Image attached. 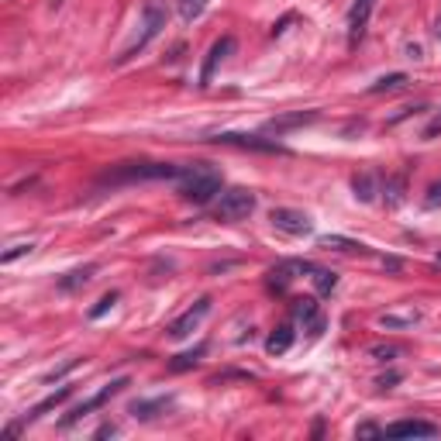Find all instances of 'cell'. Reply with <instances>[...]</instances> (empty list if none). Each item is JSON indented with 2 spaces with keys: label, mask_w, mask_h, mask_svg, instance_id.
Listing matches in <instances>:
<instances>
[{
  "label": "cell",
  "mask_w": 441,
  "mask_h": 441,
  "mask_svg": "<svg viewBox=\"0 0 441 441\" xmlns=\"http://www.w3.org/2000/svg\"><path fill=\"white\" fill-rule=\"evenodd\" d=\"M183 165L172 162H121L100 176V186H121V183H149V179H179Z\"/></svg>",
  "instance_id": "6da1fadb"
},
{
  "label": "cell",
  "mask_w": 441,
  "mask_h": 441,
  "mask_svg": "<svg viewBox=\"0 0 441 441\" xmlns=\"http://www.w3.org/2000/svg\"><path fill=\"white\" fill-rule=\"evenodd\" d=\"M221 194V172L210 165H183L179 176V197L190 203H210Z\"/></svg>",
  "instance_id": "7a4b0ae2"
},
{
  "label": "cell",
  "mask_w": 441,
  "mask_h": 441,
  "mask_svg": "<svg viewBox=\"0 0 441 441\" xmlns=\"http://www.w3.org/2000/svg\"><path fill=\"white\" fill-rule=\"evenodd\" d=\"M162 28H165V11H162L156 0H149V4H145V11H142V35L135 39V45H131V48H124V52H121L118 62H128V59H135V55H138V52H142V48L149 45V41L159 39Z\"/></svg>",
  "instance_id": "3957f363"
},
{
  "label": "cell",
  "mask_w": 441,
  "mask_h": 441,
  "mask_svg": "<svg viewBox=\"0 0 441 441\" xmlns=\"http://www.w3.org/2000/svg\"><path fill=\"white\" fill-rule=\"evenodd\" d=\"M252 210H255V194H252V190H241V186L224 190L221 201L214 203V217H217V221H228V224L245 221Z\"/></svg>",
  "instance_id": "277c9868"
},
{
  "label": "cell",
  "mask_w": 441,
  "mask_h": 441,
  "mask_svg": "<svg viewBox=\"0 0 441 441\" xmlns=\"http://www.w3.org/2000/svg\"><path fill=\"white\" fill-rule=\"evenodd\" d=\"M269 221H273V228H276V231H283V235H293V238H300V235H311V231H314V221H311V214H304V210H293V207H273Z\"/></svg>",
  "instance_id": "5b68a950"
},
{
  "label": "cell",
  "mask_w": 441,
  "mask_h": 441,
  "mask_svg": "<svg viewBox=\"0 0 441 441\" xmlns=\"http://www.w3.org/2000/svg\"><path fill=\"white\" fill-rule=\"evenodd\" d=\"M207 142L214 145H238V149H252V152H276V156H286L280 142L273 138H259V135H238V131H221V135H210Z\"/></svg>",
  "instance_id": "8992f818"
},
{
  "label": "cell",
  "mask_w": 441,
  "mask_h": 441,
  "mask_svg": "<svg viewBox=\"0 0 441 441\" xmlns=\"http://www.w3.org/2000/svg\"><path fill=\"white\" fill-rule=\"evenodd\" d=\"M124 386H131V379H128V376H121V379H114V383H107V386H104L100 393H93L90 400H83L80 407H73V410H69V414L62 417V428H69L73 421H80V417H86L90 410H100V407H104V403L111 400V397H118V393L124 390Z\"/></svg>",
  "instance_id": "52a82bcc"
},
{
  "label": "cell",
  "mask_w": 441,
  "mask_h": 441,
  "mask_svg": "<svg viewBox=\"0 0 441 441\" xmlns=\"http://www.w3.org/2000/svg\"><path fill=\"white\" fill-rule=\"evenodd\" d=\"M210 314V297H201L186 314H179L176 321L169 324V338H176V341H183V338H190L197 327H201V321Z\"/></svg>",
  "instance_id": "ba28073f"
},
{
  "label": "cell",
  "mask_w": 441,
  "mask_h": 441,
  "mask_svg": "<svg viewBox=\"0 0 441 441\" xmlns=\"http://www.w3.org/2000/svg\"><path fill=\"white\" fill-rule=\"evenodd\" d=\"M297 273H314V262H280L266 273V286L273 293H286L290 283L297 280Z\"/></svg>",
  "instance_id": "9c48e42d"
},
{
  "label": "cell",
  "mask_w": 441,
  "mask_h": 441,
  "mask_svg": "<svg viewBox=\"0 0 441 441\" xmlns=\"http://www.w3.org/2000/svg\"><path fill=\"white\" fill-rule=\"evenodd\" d=\"M231 52H235V39H231V35H224V39H217L214 45H210V52H207L203 69H201V86H210V76L217 73V66H221Z\"/></svg>",
  "instance_id": "30bf717a"
},
{
  "label": "cell",
  "mask_w": 441,
  "mask_h": 441,
  "mask_svg": "<svg viewBox=\"0 0 441 441\" xmlns=\"http://www.w3.org/2000/svg\"><path fill=\"white\" fill-rule=\"evenodd\" d=\"M386 438H435L438 428L431 421H397L390 428H383Z\"/></svg>",
  "instance_id": "8fae6325"
},
{
  "label": "cell",
  "mask_w": 441,
  "mask_h": 441,
  "mask_svg": "<svg viewBox=\"0 0 441 441\" xmlns=\"http://www.w3.org/2000/svg\"><path fill=\"white\" fill-rule=\"evenodd\" d=\"M318 118H321L318 111H297V114H280V118L266 121V131H269V135H286V131H293V128L314 124Z\"/></svg>",
  "instance_id": "7c38bea8"
},
{
  "label": "cell",
  "mask_w": 441,
  "mask_h": 441,
  "mask_svg": "<svg viewBox=\"0 0 441 441\" xmlns=\"http://www.w3.org/2000/svg\"><path fill=\"white\" fill-rule=\"evenodd\" d=\"M372 4H376V0H355V4H352V11H348V45H359V39L365 35Z\"/></svg>",
  "instance_id": "4fadbf2b"
},
{
  "label": "cell",
  "mask_w": 441,
  "mask_h": 441,
  "mask_svg": "<svg viewBox=\"0 0 441 441\" xmlns=\"http://www.w3.org/2000/svg\"><path fill=\"white\" fill-rule=\"evenodd\" d=\"M172 407V397H156V400H135L131 403V417L138 421H156L159 414H165Z\"/></svg>",
  "instance_id": "5bb4252c"
},
{
  "label": "cell",
  "mask_w": 441,
  "mask_h": 441,
  "mask_svg": "<svg viewBox=\"0 0 441 441\" xmlns=\"http://www.w3.org/2000/svg\"><path fill=\"white\" fill-rule=\"evenodd\" d=\"M379 194H383L386 207H400L403 197H407V172H393V176H386Z\"/></svg>",
  "instance_id": "9a60e30c"
},
{
  "label": "cell",
  "mask_w": 441,
  "mask_h": 441,
  "mask_svg": "<svg viewBox=\"0 0 441 441\" xmlns=\"http://www.w3.org/2000/svg\"><path fill=\"white\" fill-rule=\"evenodd\" d=\"M293 338H297L293 324H280V327L266 338V352H269V355H283V352H290V348H293Z\"/></svg>",
  "instance_id": "2e32d148"
},
{
  "label": "cell",
  "mask_w": 441,
  "mask_h": 441,
  "mask_svg": "<svg viewBox=\"0 0 441 441\" xmlns=\"http://www.w3.org/2000/svg\"><path fill=\"white\" fill-rule=\"evenodd\" d=\"M352 190H355V201H362V203L376 201V194H379V176H376V172H355V176H352Z\"/></svg>",
  "instance_id": "e0dca14e"
},
{
  "label": "cell",
  "mask_w": 441,
  "mask_h": 441,
  "mask_svg": "<svg viewBox=\"0 0 441 441\" xmlns=\"http://www.w3.org/2000/svg\"><path fill=\"white\" fill-rule=\"evenodd\" d=\"M93 273H97V266H93V262H86V266H80V269L66 273V276L59 280V290H62V293H76V290H83L86 283L93 280Z\"/></svg>",
  "instance_id": "ac0fdd59"
},
{
  "label": "cell",
  "mask_w": 441,
  "mask_h": 441,
  "mask_svg": "<svg viewBox=\"0 0 441 441\" xmlns=\"http://www.w3.org/2000/svg\"><path fill=\"white\" fill-rule=\"evenodd\" d=\"M69 397H73V386H62V390H55L52 397H45L41 403H35V407H32V414H28L25 421H39V417H45V414H48V410H55L59 403H66Z\"/></svg>",
  "instance_id": "d6986e66"
},
{
  "label": "cell",
  "mask_w": 441,
  "mask_h": 441,
  "mask_svg": "<svg viewBox=\"0 0 441 441\" xmlns=\"http://www.w3.org/2000/svg\"><path fill=\"white\" fill-rule=\"evenodd\" d=\"M421 321V311H414V307H407V311H390V314H383L379 318V324L383 327H410V324H417Z\"/></svg>",
  "instance_id": "ffe728a7"
},
{
  "label": "cell",
  "mask_w": 441,
  "mask_h": 441,
  "mask_svg": "<svg viewBox=\"0 0 441 441\" xmlns=\"http://www.w3.org/2000/svg\"><path fill=\"white\" fill-rule=\"evenodd\" d=\"M293 318L297 321H304V324H311L318 314H321V307H318V297H300V300H293Z\"/></svg>",
  "instance_id": "44dd1931"
},
{
  "label": "cell",
  "mask_w": 441,
  "mask_h": 441,
  "mask_svg": "<svg viewBox=\"0 0 441 441\" xmlns=\"http://www.w3.org/2000/svg\"><path fill=\"white\" fill-rule=\"evenodd\" d=\"M321 248H334V252H359V255H365V252H369V248H365L362 241L341 238V235H324V238H321Z\"/></svg>",
  "instance_id": "7402d4cb"
},
{
  "label": "cell",
  "mask_w": 441,
  "mask_h": 441,
  "mask_svg": "<svg viewBox=\"0 0 441 441\" xmlns=\"http://www.w3.org/2000/svg\"><path fill=\"white\" fill-rule=\"evenodd\" d=\"M203 352H207V345H197L194 352H183V355H176V359L169 362V372H186V369H194V365L201 362Z\"/></svg>",
  "instance_id": "603a6c76"
},
{
  "label": "cell",
  "mask_w": 441,
  "mask_h": 441,
  "mask_svg": "<svg viewBox=\"0 0 441 441\" xmlns=\"http://www.w3.org/2000/svg\"><path fill=\"white\" fill-rule=\"evenodd\" d=\"M403 86H407V73H390V76L372 83L369 93H393V90H403Z\"/></svg>",
  "instance_id": "cb8c5ba5"
},
{
  "label": "cell",
  "mask_w": 441,
  "mask_h": 441,
  "mask_svg": "<svg viewBox=\"0 0 441 441\" xmlns=\"http://www.w3.org/2000/svg\"><path fill=\"white\" fill-rule=\"evenodd\" d=\"M314 286H318V293H331L334 286H338V273H331V269H321V266H314Z\"/></svg>",
  "instance_id": "d4e9b609"
},
{
  "label": "cell",
  "mask_w": 441,
  "mask_h": 441,
  "mask_svg": "<svg viewBox=\"0 0 441 441\" xmlns=\"http://www.w3.org/2000/svg\"><path fill=\"white\" fill-rule=\"evenodd\" d=\"M203 7H207V0H179V18L183 21H194V18H201Z\"/></svg>",
  "instance_id": "484cf974"
},
{
  "label": "cell",
  "mask_w": 441,
  "mask_h": 441,
  "mask_svg": "<svg viewBox=\"0 0 441 441\" xmlns=\"http://www.w3.org/2000/svg\"><path fill=\"white\" fill-rule=\"evenodd\" d=\"M114 304H118V293L111 290V293H104V297H100V300H97V304L90 307V318H93V321H97V318H104V314H107V311H111Z\"/></svg>",
  "instance_id": "4316f807"
},
{
  "label": "cell",
  "mask_w": 441,
  "mask_h": 441,
  "mask_svg": "<svg viewBox=\"0 0 441 441\" xmlns=\"http://www.w3.org/2000/svg\"><path fill=\"white\" fill-rule=\"evenodd\" d=\"M32 248H35V245H32V241H18V245H11V248H7V252H4V255H0V262H4V266H11V262H14V259H21V255H28V252H32Z\"/></svg>",
  "instance_id": "83f0119b"
},
{
  "label": "cell",
  "mask_w": 441,
  "mask_h": 441,
  "mask_svg": "<svg viewBox=\"0 0 441 441\" xmlns=\"http://www.w3.org/2000/svg\"><path fill=\"white\" fill-rule=\"evenodd\" d=\"M400 352H403L400 345H372V348H369V355L379 359V362H390L393 355H400Z\"/></svg>",
  "instance_id": "f1b7e54d"
},
{
  "label": "cell",
  "mask_w": 441,
  "mask_h": 441,
  "mask_svg": "<svg viewBox=\"0 0 441 441\" xmlns=\"http://www.w3.org/2000/svg\"><path fill=\"white\" fill-rule=\"evenodd\" d=\"M76 365H80V359H69V362H66V365H59V369H52V372L45 376V383H55V379H62V376H66L69 369H76Z\"/></svg>",
  "instance_id": "f546056e"
},
{
  "label": "cell",
  "mask_w": 441,
  "mask_h": 441,
  "mask_svg": "<svg viewBox=\"0 0 441 441\" xmlns=\"http://www.w3.org/2000/svg\"><path fill=\"white\" fill-rule=\"evenodd\" d=\"M438 135H441V114H435V118H431V124L424 128V138L431 142V138H438Z\"/></svg>",
  "instance_id": "4dcf8cb0"
},
{
  "label": "cell",
  "mask_w": 441,
  "mask_h": 441,
  "mask_svg": "<svg viewBox=\"0 0 441 441\" xmlns=\"http://www.w3.org/2000/svg\"><path fill=\"white\" fill-rule=\"evenodd\" d=\"M307 331H311V338H321V334H324V314H318L314 321L307 324Z\"/></svg>",
  "instance_id": "1f68e13d"
},
{
  "label": "cell",
  "mask_w": 441,
  "mask_h": 441,
  "mask_svg": "<svg viewBox=\"0 0 441 441\" xmlns=\"http://www.w3.org/2000/svg\"><path fill=\"white\" fill-rule=\"evenodd\" d=\"M438 201H441V183H435V186H431V190H428V207H438Z\"/></svg>",
  "instance_id": "d6a6232c"
},
{
  "label": "cell",
  "mask_w": 441,
  "mask_h": 441,
  "mask_svg": "<svg viewBox=\"0 0 441 441\" xmlns=\"http://www.w3.org/2000/svg\"><path fill=\"white\" fill-rule=\"evenodd\" d=\"M114 435H118V428H114V424H104V428H97V431H93V438H114Z\"/></svg>",
  "instance_id": "836d02e7"
},
{
  "label": "cell",
  "mask_w": 441,
  "mask_h": 441,
  "mask_svg": "<svg viewBox=\"0 0 441 441\" xmlns=\"http://www.w3.org/2000/svg\"><path fill=\"white\" fill-rule=\"evenodd\" d=\"M359 435L362 438H376V435H383V431H379L376 424H359Z\"/></svg>",
  "instance_id": "e575fe53"
},
{
  "label": "cell",
  "mask_w": 441,
  "mask_h": 441,
  "mask_svg": "<svg viewBox=\"0 0 441 441\" xmlns=\"http://www.w3.org/2000/svg\"><path fill=\"white\" fill-rule=\"evenodd\" d=\"M393 383H400V376H397V372H390V376H383V379H379V386H383V390H390Z\"/></svg>",
  "instance_id": "d590c367"
},
{
  "label": "cell",
  "mask_w": 441,
  "mask_h": 441,
  "mask_svg": "<svg viewBox=\"0 0 441 441\" xmlns=\"http://www.w3.org/2000/svg\"><path fill=\"white\" fill-rule=\"evenodd\" d=\"M383 266H386V269H390V273H397V269H400V259H386V262H383Z\"/></svg>",
  "instance_id": "8d00e7d4"
},
{
  "label": "cell",
  "mask_w": 441,
  "mask_h": 441,
  "mask_svg": "<svg viewBox=\"0 0 441 441\" xmlns=\"http://www.w3.org/2000/svg\"><path fill=\"white\" fill-rule=\"evenodd\" d=\"M435 35L441 39V14H438V21H435Z\"/></svg>",
  "instance_id": "74e56055"
},
{
  "label": "cell",
  "mask_w": 441,
  "mask_h": 441,
  "mask_svg": "<svg viewBox=\"0 0 441 441\" xmlns=\"http://www.w3.org/2000/svg\"><path fill=\"white\" fill-rule=\"evenodd\" d=\"M435 269H441V255H435Z\"/></svg>",
  "instance_id": "f35d334b"
}]
</instances>
